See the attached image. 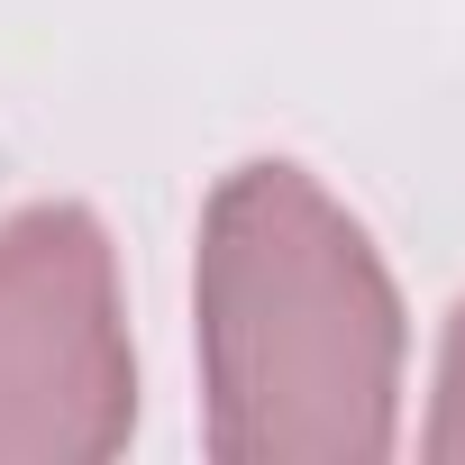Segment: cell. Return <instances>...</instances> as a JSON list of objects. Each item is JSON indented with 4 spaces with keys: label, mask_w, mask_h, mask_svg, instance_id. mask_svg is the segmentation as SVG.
I'll use <instances>...</instances> for the list:
<instances>
[{
    "label": "cell",
    "mask_w": 465,
    "mask_h": 465,
    "mask_svg": "<svg viewBox=\"0 0 465 465\" xmlns=\"http://www.w3.org/2000/svg\"><path fill=\"white\" fill-rule=\"evenodd\" d=\"M201 447L219 465H383L401 447L411 320L365 219L256 155L201 210Z\"/></svg>",
    "instance_id": "1"
},
{
    "label": "cell",
    "mask_w": 465,
    "mask_h": 465,
    "mask_svg": "<svg viewBox=\"0 0 465 465\" xmlns=\"http://www.w3.org/2000/svg\"><path fill=\"white\" fill-rule=\"evenodd\" d=\"M137 438L119 247L83 201L0 219V465H110Z\"/></svg>",
    "instance_id": "2"
},
{
    "label": "cell",
    "mask_w": 465,
    "mask_h": 465,
    "mask_svg": "<svg viewBox=\"0 0 465 465\" xmlns=\"http://www.w3.org/2000/svg\"><path fill=\"white\" fill-rule=\"evenodd\" d=\"M420 447H429L438 465H465V302L447 311V338H438V392H429Z\"/></svg>",
    "instance_id": "3"
}]
</instances>
